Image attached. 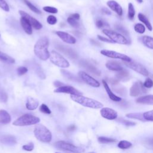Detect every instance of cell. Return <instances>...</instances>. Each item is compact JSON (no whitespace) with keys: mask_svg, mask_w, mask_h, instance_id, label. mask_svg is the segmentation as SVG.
<instances>
[{"mask_svg":"<svg viewBox=\"0 0 153 153\" xmlns=\"http://www.w3.org/2000/svg\"><path fill=\"white\" fill-rule=\"evenodd\" d=\"M49 39L47 36L40 38L34 45L35 54L42 60H47L50 58V53L48 50Z\"/></svg>","mask_w":153,"mask_h":153,"instance_id":"obj_1","label":"cell"},{"mask_svg":"<svg viewBox=\"0 0 153 153\" xmlns=\"http://www.w3.org/2000/svg\"><path fill=\"white\" fill-rule=\"evenodd\" d=\"M71 99L85 107L93 108V109H99L103 107V104L100 102L94 99L85 97L82 95H71Z\"/></svg>","mask_w":153,"mask_h":153,"instance_id":"obj_2","label":"cell"},{"mask_svg":"<svg viewBox=\"0 0 153 153\" xmlns=\"http://www.w3.org/2000/svg\"><path fill=\"white\" fill-rule=\"evenodd\" d=\"M35 137L39 141L44 143H49L52 139V134L51 131L44 126L37 124L33 130Z\"/></svg>","mask_w":153,"mask_h":153,"instance_id":"obj_3","label":"cell"},{"mask_svg":"<svg viewBox=\"0 0 153 153\" xmlns=\"http://www.w3.org/2000/svg\"><path fill=\"white\" fill-rule=\"evenodd\" d=\"M39 121L40 119L38 117L29 114H26L16 120L13 123V124L16 126H26L36 124L39 123Z\"/></svg>","mask_w":153,"mask_h":153,"instance_id":"obj_4","label":"cell"},{"mask_svg":"<svg viewBox=\"0 0 153 153\" xmlns=\"http://www.w3.org/2000/svg\"><path fill=\"white\" fill-rule=\"evenodd\" d=\"M102 32L106 35L114 43H118L120 44H128V41L127 39L122 34L116 31L109 30V29H103Z\"/></svg>","mask_w":153,"mask_h":153,"instance_id":"obj_5","label":"cell"},{"mask_svg":"<svg viewBox=\"0 0 153 153\" xmlns=\"http://www.w3.org/2000/svg\"><path fill=\"white\" fill-rule=\"evenodd\" d=\"M50 60L54 65L62 68H67L69 66V62L60 53L53 50L50 53Z\"/></svg>","mask_w":153,"mask_h":153,"instance_id":"obj_6","label":"cell"},{"mask_svg":"<svg viewBox=\"0 0 153 153\" xmlns=\"http://www.w3.org/2000/svg\"><path fill=\"white\" fill-rule=\"evenodd\" d=\"M55 146L58 149L72 153H82L85 151L84 149L77 146H75L72 143L66 142L65 141H58L55 143Z\"/></svg>","mask_w":153,"mask_h":153,"instance_id":"obj_7","label":"cell"},{"mask_svg":"<svg viewBox=\"0 0 153 153\" xmlns=\"http://www.w3.org/2000/svg\"><path fill=\"white\" fill-rule=\"evenodd\" d=\"M100 53L106 57L112 58V59H120L126 62H129L131 61V59L127 56L126 54L118 53L112 50H102L100 51Z\"/></svg>","mask_w":153,"mask_h":153,"instance_id":"obj_8","label":"cell"},{"mask_svg":"<svg viewBox=\"0 0 153 153\" xmlns=\"http://www.w3.org/2000/svg\"><path fill=\"white\" fill-rule=\"evenodd\" d=\"M124 64L127 66L128 68H130L131 69L136 71V72L139 73V74L143 75L145 76H148L149 75V72L146 69V68L143 66L142 64L137 62H124Z\"/></svg>","mask_w":153,"mask_h":153,"instance_id":"obj_9","label":"cell"},{"mask_svg":"<svg viewBox=\"0 0 153 153\" xmlns=\"http://www.w3.org/2000/svg\"><path fill=\"white\" fill-rule=\"evenodd\" d=\"M78 75L81 79L88 85L93 87H99L100 86L99 82L86 72L84 71H79L78 72Z\"/></svg>","mask_w":153,"mask_h":153,"instance_id":"obj_10","label":"cell"},{"mask_svg":"<svg viewBox=\"0 0 153 153\" xmlns=\"http://www.w3.org/2000/svg\"><path fill=\"white\" fill-rule=\"evenodd\" d=\"M146 90L143 86V83L140 81L135 82L130 89V95L132 97H136L142 94V93H146Z\"/></svg>","mask_w":153,"mask_h":153,"instance_id":"obj_11","label":"cell"},{"mask_svg":"<svg viewBox=\"0 0 153 153\" xmlns=\"http://www.w3.org/2000/svg\"><path fill=\"white\" fill-rule=\"evenodd\" d=\"M54 93H62L70 94L71 95H82V93L75 88L70 85H63L57 88L54 90Z\"/></svg>","mask_w":153,"mask_h":153,"instance_id":"obj_12","label":"cell"},{"mask_svg":"<svg viewBox=\"0 0 153 153\" xmlns=\"http://www.w3.org/2000/svg\"><path fill=\"white\" fill-rule=\"evenodd\" d=\"M100 114L102 117L109 120H115L117 118V112L113 109L109 108H103L101 109Z\"/></svg>","mask_w":153,"mask_h":153,"instance_id":"obj_13","label":"cell"},{"mask_svg":"<svg viewBox=\"0 0 153 153\" xmlns=\"http://www.w3.org/2000/svg\"><path fill=\"white\" fill-rule=\"evenodd\" d=\"M19 14L21 15L22 17H24L26 18L29 21L32 26L33 28H35V29L39 30L42 27V24L38 20H37L36 19L33 18V17L30 16L29 14H28L26 12H25L23 11H22V10H20L19 11Z\"/></svg>","mask_w":153,"mask_h":153,"instance_id":"obj_14","label":"cell"},{"mask_svg":"<svg viewBox=\"0 0 153 153\" xmlns=\"http://www.w3.org/2000/svg\"><path fill=\"white\" fill-rule=\"evenodd\" d=\"M56 33L63 41H64L66 43L74 44L76 41L75 38L72 36L71 35L69 34L68 33H66L63 31H57Z\"/></svg>","mask_w":153,"mask_h":153,"instance_id":"obj_15","label":"cell"},{"mask_svg":"<svg viewBox=\"0 0 153 153\" xmlns=\"http://www.w3.org/2000/svg\"><path fill=\"white\" fill-rule=\"evenodd\" d=\"M106 4L110 9L115 12L119 16H121L123 15V8L117 1L114 0L108 1Z\"/></svg>","mask_w":153,"mask_h":153,"instance_id":"obj_16","label":"cell"},{"mask_svg":"<svg viewBox=\"0 0 153 153\" xmlns=\"http://www.w3.org/2000/svg\"><path fill=\"white\" fill-rule=\"evenodd\" d=\"M0 142L6 145H14L17 143L16 137L11 134H0Z\"/></svg>","mask_w":153,"mask_h":153,"instance_id":"obj_17","label":"cell"},{"mask_svg":"<svg viewBox=\"0 0 153 153\" xmlns=\"http://www.w3.org/2000/svg\"><path fill=\"white\" fill-rule=\"evenodd\" d=\"M102 84L103 85V87L109 96V97L114 102H120L122 99L121 97H120L119 96L115 95L112 91V90H111L110 87H109L107 82L105 80V79H103L102 80Z\"/></svg>","mask_w":153,"mask_h":153,"instance_id":"obj_18","label":"cell"},{"mask_svg":"<svg viewBox=\"0 0 153 153\" xmlns=\"http://www.w3.org/2000/svg\"><path fill=\"white\" fill-rule=\"evenodd\" d=\"M107 69L111 71L118 72L123 69L120 63L115 60H109L108 61L105 65Z\"/></svg>","mask_w":153,"mask_h":153,"instance_id":"obj_19","label":"cell"},{"mask_svg":"<svg viewBox=\"0 0 153 153\" xmlns=\"http://www.w3.org/2000/svg\"><path fill=\"white\" fill-rule=\"evenodd\" d=\"M20 21L21 26L23 27L25 32L28 35H31L32 33V26L30 23L29 21L24 17H21Z\"/></svg>","mask_w":153,"mask_h":153,"instance_id":"obj_20","label":"cell"},{"mask_svg":"<svg viewBox=\"0 0 153 153\" xmlns=\"http://www.w3.org/2000/svg\"><path fill=\"white\" fill-rule=\"evenodd\" d=\"M136 102L140 104L153 105V95L148 94L139 97L136 100Z\"/></svg>","mask_w":153,"mask_h":153,"instance_id":"obj_21","label":"cell"},{"mask_svg":"<svg viewBox=\"0 0 153 153\" xmlns=\"http://www.w3.org/2000/svg\"><path fill=\"white\" fill-rule=\"evenodd\" d=\"M39 105V102L32 97H28L27 98L26 103V108L28 110H35L36 109Z\"/></svg>","mask_w":153,"mask_h":153,"instance_id":"obj_22","label":"cell"},{"mask_svg":"<svg viewBox=\"0 0 153 153\" xmlns=\"http://www.w3.org/2000/svg\"><path fill=\"white\" fill-rule=\"evenodd\" d=\"M11 121V116L9 113L4 110L0 109V123L3 124H7Z\"/></svg>","mask_w":153,"mask_h":153,"instance_id":"obj_23","label":"cell"},{"mask_svg":"<svg viewBox=\"0 0 153 153\" xmlns=\"http://www.w3.org/2000/svg\"><path fill=\"white\" fill-rule=\"evenodd\" d=\"M115 77L117 80L122 81H126L129 79L130 78V74L128 71L126 69H123L120 71L117 72V73L115 74Z\"/></svg>","mask_w":153,"mask_h":153,"instance_id":"obj_24","label":"cell"},{"mask_svg":"<svg viewBox=\"0 0 153 153\" xmlns=\"http://www.w3.org/2000/svg\"><path fill=\"white\" fill-rule=\"evenodd\" d=\"M142 44L146 47L153 50V38L150 36L144 35L140 38Z\"/></svg>","mask_w":153,"mask_h":153,"instance_id":"obj_25","label":"cell"},{"mask_svg":"<svg viewBox=\"0 0 153 153\" xmlns=\"http://www.w3.org/2000/svg\"><path fill=\"white\" fill-rule=\"evenodd\" d=\"M81 64L85 69H87V71H90V72H91L94 75H100V72L95 66H94L91 64L89 63L88 62L84 61V62H82V63Z\"/></svg>","mask_w":153,"mask_h":153,"instance_id":"obj_26","label":"cell"},{"mask_svg":"<svg viewBox=\"0 0 153 153\" xmlns=\"http://www.w3.org/2000/svg\"><path fill=\"white\" fill-rule=\"evenodd\" d=\"M138 19L139 20L143 23V25H145V26L148 28V29L149 31H152V26L150 23V22L149 21L148 19L142 13H139L137 15Z\"/></svg>","mask_w":153,"mask_h":153,"instance_id":"obj_27","label":"cell"},{"mask_svg":"<svg viewBox=\"0 0 153 153\" xmlns=\"http://www.w3.org/2000/svg\"><path fill=\"white\" fill-rule=\"evenodd\" d=\"M0 60L7 63L13 64L15 63V59L7 54L0 51Z\"/></svg>","mask_w":153,"mask_h":153,"instance_id":"obj_28","label":"cell"},{"mask_svg":"<svg viewBox=\"0 0 153 153\" xmlns=\"http://www.w3.org/2000/svg\"><path fill=\"white\" fill-rule=\"evenodd\" d=\"M126 116L129 118H133V119H137L139 120H140L142 121H145V120L143 118V114L142 113H130L126 115Z\"/></svg>","mask_w":153,"mask_h":153,"instance_id":"obj_29","label":"cell"},{"mask_svg":"<svg viewBox=\"0 0 153 153\" xmlns=\"http://www.w3.org/2000/svg\"><path fill=\"white\" fill-rule=\"evenodd\" d=\"M128 18L130 20H133L135 16V10L133 5L130 2L128 4V13H127Z\"/></svg>","mask_w":153,"mask_h":153,"instance_id":"obj_30","label":"cell"},{"mask_svg":"<svg viewBox=\"0 0 153 153\" xmlns=\"http://www.w3.org/2000/svg\"><path fill=\"white\" fill-rule=\"evenodd\" d=\"M131 146H132V143L127 140H121L118 144V147L122 149L130 148Z\"/></svg>","mask_w":153,"mask_h":153,"instance_id":"obj_31","label":"cell"},{"mask_svg":"<svg viewBox=\"0 0 153 153\" xmlns=\"http://www.w3.org/2000/svg\"><path fill=\"white\" fill-rule=\"evenodd\" d=\"M23 1H24V2H25V4L29 7V8L31 10V11H32L33 12H34V13H36V14H41V11L39 10V9H38L35 6H34L31 2H30L28 0H23Z\"/></svg>","mask_w":153,"mask_h":153,"instance_id":"obj_32","label":"cell"},{"mask_svg":"<svg viewBox=\"0 0 153 153\" xmlns=\"http://www.w3.org/2000/svg\"><path fill=\"white\" fill-rule=\"evenodd\" d=\"M99 142L101 143H113L117 142V140L113 138H109L106 137H99L97 139Z\"/></svg>","mask_w":153,"mask_h":153,"instance_id":"obj_33","label":"cell"},{"mask_svg":"<svg viewBox=\"0 0 153 153\" xmlns=\"http://www.w3.org/2000/svg\"><path fill=\"white\" fill-rule=\"evenodd\" d=\"M134 30L140 34H142L145 32V27L142 23H136L134 26Z\"/></svg>","mask_w":153,"mask_h":153,"instance_id":"obj_34","label":"cell"},{"mask_svg":"<svg viewBox=\"0 0 153 153\" xmlns=\"http://www.w3.org/2000/svg\"><path fill=\"white\" fill-rule=\"evenodd\" d=\"M67 22L71 26H72L74 27H78L79 26V23H78V20L75 19L71 16H69L68 18L67 19Z\"/></svg>","mask_w":153,"mask_h":153,"instance_id":"obj_35","label":"cell"},{"mask_svg":"<svg viewBox=\"0 0 153 153\" xmlns=\"http://www.w3.org/2000/svg\"><path fill=\"white\" fill-rule=\"evenodd\" d=\"M143 118L146 121H153V110L144 112Z\"/></svg>","mask_w":153,"mask_h":153,"instance_id":"obj_36","label":"cell"},{"mask_svg":"<svg viewBox=\"0 0 153 153\" xmlns=\"http://www.w3.org/2000/svg\"><path fill=\"white\" fill-rule=\"evenodd\" d=\"M43 10L45 11V12L49 13H52V14H56L58 12V10L53 7H50V6H45L43 7Z\"/></svg>","mask_w":153,"mask_h":153,"instance_id":"obj_37","label":"cell"},{"mask_svg":"<svg viewBox=\"0 0 153 153\" xmlns=\"http://www.w3.org/2000/svg\"><path fill=\"white\" fill-rule=\"evenodd\" d=\"M39 111L42 112L44 114H50L51 113V110L49 109V108L44 103H42L41 105L39 107Z\"/></svg>","mask_w":153,"mask_h":153,"instance_id":"obj_38","label":"cell"},{"mask_svg":"<svg viewBox=\"0 0 153 153\" xmlns=\"http://www.w3.org/2000/svg\"><path fill=\"white\" fill-rule=\"evenodd\" d=\"M143 86L146 88H150L153 87V80L150 78H147L143 83Z\"/></svg>","mask_w":153,"mask_h":153,"instance_id":"obj_39","label":"cell"},{"mask_svg":"<svg viewBox=\"0 0 153 153\" xmlns=\"http://www.w3.org/2000/svg\"><path fill=\"white\" fill-rule=\"evenodd\" d=\"M47 22L49 25H53L57 23V19L55 16H54L53 15H50L47 18Z\"/></svg>","mask_w":153,"mask_h":153,"instance_id":"obj_40","label":"cell"},{"mask_svg":"<svg viewBox=\"0 0 153 153\" xmlns=\"http://www.w3.org/2000/svg\"><path fill=\"white\" fill-rule=\"evenodd\" d=\"M0 8L7 12H8L10 11L9 6L4 0H0Z\"/></svg>","mask_w":153,"mask_h":153,"instance_id":"obj_41","label":"cell"},{"mask_svg":"<svg viewBox=\"0 0 153 153\" xmlns=\"http://www.w3.org/2000/svg\"><path fill=\"white\" fill-rule=\"evenodd\" d=\"M118 121L123 124L124 125H126L127 126H134L136 124L134 122H132V121H130L128 120H124L123 118H119L118 120Z\"/></svg>","mask_w":153,"mask_h":153,"instance_id":"obj_42","label":"cell"},{"mask_svg":"<svg viewBox=\"0 0 153 153\" xmlns=\"http://www.w3.org/2000/svg\"><path fill=\"white\" fill-rule=\"evenodd\" d=\"M17 72L19 75H23L27 72V68L24 66H20L17 68Z\"/></svg>","mask_w":153,"mask_h":153,"instance_id":"obj_43","label":"cell"},{"mask_svg":"<svg viewBox=\"0 0 153 153\" xmlns=\"http://www.w3.org/2000/svg\"><path fill=\"white\" fill-rule=\"evenodd\" d=\"M96 26L98 27V28H102V27H105V26L106 25H108V24H106V23L103 21V20L102 19H99V20H97L96 22Z\"/></svg>","mask_w":153,"mask_h":153,"instance_id":"obj_44","label":"cell"},{"mask_svg":"<svg viewBox=\"0 0 153 153\" xmlns=\"http://www.w3.org/2000/svg\"><path fill=\"white\" fill-rule=\"evenodd\" d=\"M116 29H117V30L118 31H119V32H120L121 34L122 33L123 35H124L128 36V32H127V30H126V29H124V27L123 26H120V25H118V26H116Z\"/></svg>","mask_w":153,"mask_h":153,"instance_id":"obj_45","label":"cell"},{"mask_svg":"<svg viewBox=\"0 0 153 153\" xmlns=\"http://www.w3.org/2000/svg\"><path fill=\"white\" fill-rule=\"evenodd\" d=\"M22 148L25 150V151H31L34 148V145L32 142H30L29 143V144H27V145H24L23 146H22Z\"/></svg>","mask_w":153,"mask_h":153,"instance_id":"obj_46","label":"cell"},{"mask_svg":"<svg viewBox=\"0 0 153 153\" xmlns=\"http://www.w3.org/2000/svg\"><path fill=\"white\" fill-rule=\"evenodd\" d=\"M97 38L98 39L100 40V41H102L103 42H108V43H114L110 39H108L107 38H105L103 36H101V35H97Z\"/></svg>","mask_w":153,"mask_h":153,"instance_id":"obj_47","label":"cell"},{"mask_svg":"<svg viewBox=\"0 0 153 153\" xmlns=\"http://www.w3.org/2000/svg\"><path fill=\"white\" fill-rule=\"evenodd\" d=\"M54 85L55 87H57L58 88V87L63 86L64 84H63V83L62 82H60V81H56L55 82H54Z\"/></svg>","mask_w":153,"mask_h":153,"instance_id":"obj_48","label":"cell"},{"mask_svg":"<svg viewBox=\"0 0 153 153\" xmlns=\"http://www.w3.org/2000/svg\"><path fill=\"white\" fill-rule=\"evenodd\" d=\"M102 13L105 14H108V15H109L111 14V11L106 8H103L102 10H101Z\"/></svg>","mask_w":153,"mask_h":153,"instance_id":"obj_49","label":"cell"},{"mask_svg":"<svg viewBox=\"0 0 153 153\" xmlns=\"http://www.w3.org/2000/svg\"><path fill=\"white\" fill-rule=\"evenodd\" d=\"M109 81L110 82V83L112 85H117L118 83V80H117V79H113V78H111Z\"/></svg>","mask_w":153,"mask_h":153,"instance_id":"obj_50","label":"cell"},{"mask_svg":"<svg viewBox=\"0 0 153 153\" xmlns=\"http://www.w3.org/2000/svg\"><path fill=\"white\" fill-rule=\"evenodd\" d=\"M71 16L73 18H74L75 19L77 20H78L79 19V18H80V16H79V14L78 13H74V14H72L71 15Z\"/></svg>","mask_w":153,"mask_h":153,"instance_id":"obj_51","label":"cell"},{"mask_svg":"<svg viewBox=\"0 0 153 153\" xmlns=\"http://www.w3.org/2000/svg\"><path fill=\"white\" fill-rule=\"evenodd\" d=\"M75 126H74V125H72V126H71L69 127V130H75Z\"/></svg>","mask_w":153,"mask_h":153,"instance_id":"obj_52","label":"cell"},{"mask_svg":"<svg viewBox=\"0 0 153 153\" xmlns=\"http://www.w3.org/2000/svg\"><path fill=\"white\" fill-rule=\"evenodd\" d=\"M148 144L153 145V139H151V140H149V141L148 142Z\"/></svg>","mask_w":153,"mask_h":153,"instance_id":"obj_53","label":"cell"},{"mask_svg":"<svg viewBox=\"0 0 153 153\" xmlns=\"http://www.w3.org/2000/svg\"><path fill=\"white\" fill-rule=\"evenodd\" d=\"M136 1L139 3H142L143 2V0H136Z\"/></svg>","mask_w":153,"mask_h":153,"instance_id":"obj_54","label":"cell"},{"mask_svg":"<svg viewBox=\"0 0 153 153\" xmlns=\"http://www.w3.org/2000/svg\"><path fill=\"white\" fill-rule=\"evenodd\" d=\"M89 153H95V152H89Z\"/></svg>","mask_w":153,"mask_h":153,"instance_id":"obj_55","label":"cell"},{"mask_svg":"<svg viewBox=\"0 0 153 153\" xmlns=\"http://www.w3.org/2000/svg\"><path fill=\"white\" fill-rule=\"evenodd\" d=\"M56 153H58V152H56Z\"/></svg>","mask_w":153,"mask_h":153,"instance_id":"obj_56","label":"cell"},{"mask_svg":"<svg viewBox=\"0 0 153 153\" xmlns=\"http://www.w3.org/2000/svg\"><path fill=\"white\" fill-rule=\"evenodd\" d=\"M0 36H1V35H0Z\"/></svg>","mask_w":153,"mask_h":153,"instance_id":"obj_57","label":"cell"}]
</instances>
